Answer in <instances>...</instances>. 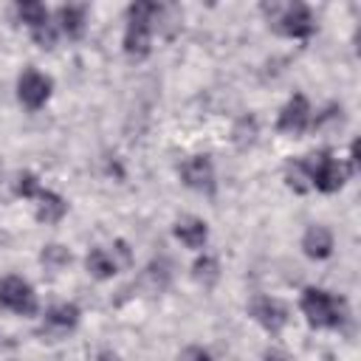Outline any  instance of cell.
Segmentation results:
<instances>
[{"label": "cell", "mask_w": 361, "mask_h": 361, "mask_svg": "<svg viewBox=\"0 0 361 361\" xmlns=\"http://www.w3.org/2000/svg\"><path fill=\"white\" fill-rule=\"evenodd\" d=\"M164 6L158 3H147V0H138L127 8V31H124V54L130 59H144L149 56V48H152V28H155V20L161 17Z\"/></svg>", "instance_id": "6da1fadb"}, {"label": "cell", "mask_w": 361, "mask_h": 361, "mask_svg": "<svg viewBox=\"0 0 361 361\" xmlns=\"http://www.w3.org/2000/svg\"><path fill=\"white\" fill-rule=\"evenodd\" d=\"M302 313L313 327H344L350 310L341 296H333L322 288H305L302 293Z\"/></svg>", "instance_id": "7a4b0ae2"}, {"label": "cell", "mask_w": 361, "mask_h": 361, "mask_svg": "<svg viewBox=\"0 0 361 361\" xmlns=\"http://www.w3.org/2000/svg\"><path fill=\"white\" fill-rule=\"evenodd\" d=\"M262 11L279 34L293 39H307L316 28V20L305 3H262Z\"/></svg>", "instance_id": "3957f363"}, {"label": "cell", "mask_w": 361, "mask_h": 361, "mask_svg": "<svg viewBox=\"0 0 361 361\" xmlns=\"http://www.w3.org/2000/svg\"><path fill=\"white\" fill-rule=\"evenodd\" d=\"M305 166H307V178H310V186H316L319 192H338L341 186H344V178H347V172H344V166L327 152V149H322V152H316V155H307L305 158Z\"/></svg>", "instance_id": "277c9868"}, {"label": "cell", "mask_w": 361, "mask_h": 361, "mask_svg": "<svg viewBox=\"0 0 361 361\" xmlns=\"http://www.w3.org/2000/svg\"><path fill=\"white\" fill-rule=\"evenodd\" d=\"M0 305L20 313V316H34L37 313V293L25 279L6 276L0 282Z\"/></svg>", "instance_id": "5b68a950"}, {"label": "cell", "mask_w": 361, "mask_h": 361, "mask_svg": "<svg viewBox=\"0 0 361 361\" xmlns=\"http://www.w3.org/2000/svg\"><path fill=\"white\" fill-rule=\"evenodd\" d=\"M51 87H54V82H51L45 73H39V71H34V68H25V71L20 73V79H17V99H20L28 110H39V107L48 102Z\"/></svg>", "instance_id": "8992f818"}, {"label": "cell", "mask_w": 361, "mask_h": 361, "mask_svg": "<svg viewBox=\"0 0 361 361\" xmlns=\"http://www.w3.org/2000/svg\"><path fill=\"white\" fill-rule=\"evenodd\" d=\"M79 324V307L73 302H62V305H54L48 313H45V322L39 327V336L48 338V341H59L65 338L73 327Z\"/></svg>", "instance_id": "52a82bcc"}, {"label": "cell", "mask_w": 361, "mask_h": 361, "mask_svg": "<svg viewBox=\"0 0 361 361\" xmlns=\"http://www.w3.org/2000/svg\"><path fill=\"white\" fill-rule=\"evenodd\" d=\"M248 313L268 333H279L288 324V307L274 296H254L251 305H248Z\"/></svg>", "instance_id": "ba28073f"}, {"label": "cell", "mask_w": 361, "mask_h": 361, "mask_svg": "<svg viewBox=\"0 0 361 361\" xmlns=\"http://www.w3.org/2000/svg\"><path fill=\"white\" fill-rule=\"evenodd\" d=\"M180 178L189 189L195 192H206L212 195L214 192V166H212V158L209 155H192L180 164Z\"/></svg>", "instance_id": "9c48e42d"}, {"label": "cell", "mask_w": 361, "mask_h": 361, "mask_svg": "<svg viewBox=\"0 0 361 361\" xmlns=\"http://www.w3.org/2000/svg\"><path fill=\"white\" fill-rule=\"evenodd\" d=\"M307 124H310V104H307V99H305L302 93H296V96H293V99H288V104L282 107L276 127H279L282 133L299 135V133H305V130H307Z\"/></svg>", "instance_id": "30bf717a"}, {"label": "cell", "mask_w": 361, "mask_h": 361, "mask_svg": "<svg viewBox=\"0 0 361 361\" xmlns=\"http://www.w3.org/2000/svg\"><path fill=\"white\" fill-rule=\"evenodd\" d=\"M34 200H37V220L39 223H59L65 217V212H68L65 197H59L51 189H39Z\"/></svg>", "instance_id": "8fae6325"}, {"label": "cell", "mask_w": 361, "mask_h": 361, "mask_svg": "<svg viewBox=\"0 0 361 361\" xmlns=\"http://www.w3.org/2000/svg\"><path fill=\"white\" fill-rule=\"evenodd\" d=\"M302 248L310 259H327L333 254V234L324 226H310L302 237Z\"/></svg>", "instance_id": "7c38bea8"}, {"label": "cell", "mask_w": 361, "mask_h": 361, "mask_svg": "<svg viewBox=\"0 0 361 361\" xmlns=\"http://www.w3.org/2000/svg\"><path fill=\"white\" fill-rule=\"evenodd\" d=\"M172 231H175V237H178L186 248H200V245L209 240V226H206L200 217H180Z\"/></svg>", "instance_id": "4fadbf2b"}, {"label": "cell", "mask_w": 361, "mask_h": 361, "mask_svg": "<svg viewBox=\"0 0 361 361\" xmlns=\"http://www.w3.org/2000/svg\"><path fill=\"white\" fill-rule=\"evenodd\" d=\"M56 20H59V31H62L68 39H79V37L85 34V23H87L85 6H73V3L59 6Z\"/></svg>", "instance_id": "5bb4252c"}, {"label": "cell", "mask_w": 361, "mask_h": 361, "mask_svg": "<svg viewBox=\"0 0 361 361\" xmlns=\"http://www.w3.org/2000/svg\"><path fill=\"white\" fill-rule=\"evenodd\" d=\"M85 265H87L90 276H96V279H110L116 274V268H118L113 254L104 251V248H90V254L85 257Z\"/></svg>", "instance_id": "9a60e30c"}, {"label": "cell", "mask_w": 361, "mask_h": 361, "mask_svg": "<svg viewBox=\"0 0 361 361\" xmlns=\"http://www.w3.org/2000/svg\"><path fill=\"white\" fill-rule=\"evenodd\" d=\"M285 183H288L293 192H307V189H310V178H307L305 158H290V161L285 164Z\"/></svg>", "instance_id": "2e32d148"}, {"label": "cell", "mask_w": 361, "mask_h": 361, "mask_svg": "<svg viewBox=\"0 0 361 361\" xmlns=\"http://www.w3.org/2000/svg\"><path fill=\"white\" fill-rule=\"evenodd\" d=\"M17 17L34 31V28H39V25H48L51 20H48V8L42 6V3H34V0H28V3H17Z\"/></svg>", "instance_id": "e0dca14e"}, {"label": "cell", "mask_w": 361, "mask_h": 361, "mask_svg": "<svg viewBox=\"0 0 361 361\" xmlns=\"http://www.w3.org/2000/svg\"><path fill=\"white\" fill-rule=\"evenodd\" d=\"M257 133H259L257 118H254V116H243V118H237V124H234V130H231V138H234L237 149H248V147L257 141Z\"/></svg>", "instance_id": "ac0fdd59"}, {"label": "cell", "mask_w": 361, "mask_h": 361, "mask_svg": "<svg viewBox=\"0 0 361 361\" xmlns=\"http://www.w3.org/2000/svg\"><path fill=\"white\" fill-rule=\"evenodd\" d=\"M192 276L200 282V285H214L217 282V276H220V268H217V259L214 257H209V254H203V257H197L195 259V265H192Z\"/></svg>", "instance_id": "d6986e66"}, {"label": "cell", "mask_w": 361, "mask_h": 361, "mask_svg": "<svg viewBox=\"0 0 361 361\" xmlns=\"http://www.w3.org/2000/svg\"><path fill=\"white\" fill-rule=\"evenodd\" d=\"M144 279L152 285V290H164L172 279V265L166 259H152L149 268L144 271Z\"/></svg>", "instance_id": "ffe728a7"}, {"label": "cell", "mask_w": 361, "mask_h": 361, "mask_svg": "<svg viewBox=\"0 0 361 361\" xmlns=\"http://www.w3.org/2000/svg\"><path fill=\"white\" fill-rule=\"evenodd\" d=\"M39 259H42V265L48 268V271H59V268H65L68 262H71V254H68V248H62V245H45L42 248V254H39Z\"/></svg>", "instance_id": "44dd1931"}, {"label": "cell", "mask_w": 361, "mask_h": 361, "mask_svg": "<svg viewBox=\"0 0 361 361\" xmlns=\"http://www.w3.org/2000/svg\"><path fill=\"white\" fill-rule=\"evenodd\" d=\"M39 189H42V186H39L37 175H31V172H20L17 180H14V195H17V197H37Z\"/></svg>", "instance_id": "7402d4cb"}, {"label": "cell", "mask_w": 361, "mask_h": 361, "mask_svg": "<svg viewBox=\"0 0 361 361\" xmlns=\"http://www.w3.org/2000/svg\"><path fill=\"white\" fill-rule=\"evenodd\" d=\"M31 37H34V42H37L39 48H54V42H56V28H54V23L39 25V28L31 31Z\"/></svg>", "instance_id": "603a6c76"}, {"label": "cell", "mask_w": 361, "mask_h": 361, "mask_svg": "<svg viewBox=\"0 0 361 361\" xmlns=\"http://www.w3.org/2000/svg\"><path fill=\"white\" fill-rule=\"evenodd\" d=\"M180 361H212V355H209V350L192 344V347H186V350L180 353Z\"/></svg>", "instance_id": "cb8c5ba5"}, {"label": "cell", "mask_w": 361, "mask_h": 361, "mask_svg": "<svg viewBox=\"0 0 361 361\" xmlns=\"http://www.w3.org/2000/svg\"><path fill=\"white\" fill-rule=\"evenodd\" d=\"M262 361H288V355L279 353V350H268V353L262 355Z\"/></svg>", "instance_id": "d4e9b609"}, {"label": "cell", "mask_w": 361, "mask_h": 361, "mask_svg": "<svg viewBox=\"0 0 361 361\" xmlns=\"http://www.w3.org/2000/svg\"><path fill=\"white\" fill-rule=\"evenodd\" d=\"M96 361H121V358H118L113 350H102V353L96 355Z\"/></svg>", "instance_id": "484cf974"}]
</instances>
